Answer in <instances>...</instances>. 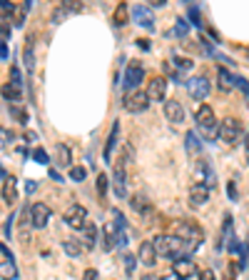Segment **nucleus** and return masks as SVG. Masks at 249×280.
I'll return each instance as SVG.
<instances>
[{"mask_svg": "<svg viewBox=\"0 0 249 280\" xmlns=\"http://www.w3.org/2000/svg\"><path fill=\"white\" fill-rule=\"evenodd\" d=\"M152 245H155V253L162 255V258H189V248L185 245V240H180L177 235H157L152 240Z\"/></svg>", "mask_w": 249, "mask_h": 280, "instance_id": "f257e3e1", "label": "nucleus"}, {"mask_svg": "<svg viewBox=\"0 0 249 280\" xmlns=\"http://www.w3.org/2000/svg\"><path fill=\"white\" fill-rule=\"evenodd\" d=\"M194 120H197V128H199L202 138H207V140H215V138H217L219 125H217V118H215L212 105H199V110H197Z\"/></svg>", "mask_w": 249, "mask_h": 280, "instance_id": "f03ea898", "label": "nucleus"}, {"mask_svg": "<svg viewBox=\"0 0 249 280\" xmlns=\"http://www.w3.org/2000/svg\"><path fill=\"white\" fill-rule=\"evenodd\" d=\"M175 235H177L180 240H185V245L189 248V253L197 250V248L202 245V240H204V230H202L197 223H192V220H180Z\"/></svg>", "mask_w": 249, "mask_h": 280, "instance_id": "7ed1b4c3", "label": "nucleus"}, {"mask_svg": "<svg viewBox=\"0 0 249 280\" xmlns=\"http://www.w3.org/2000/svg\"><path fill=\"white\" fill-rule=\"evenodd\" d=\"M194 173H197V178H199V185H204L207 190L217 188V173H215L212 163H210L207 158H199L197 163H194Z\"/></svg>", "mask_w": 249, "mask_h": 280, "instance_id": "20e7f679", "label": "nucleus"}, {"mask_svg": "<svg viewBox=\"0 0 249 280\" xmlns=\"http://www.w3.org/2000/svg\"><path fill=\"white\" fill-rule=\"evenodd\" d=\"M122 108L127 110V113H145L150 108V100H147V93L145 90H130L127 95H124L122 100Z\"/></svg>", "mask_w": 249, "mask_h": 280, "instance_id": "39448f33", "label": "nucleus"}, {"mask_svg": "<svg viewBox=\"0 0 249 280\" xmlns=\"http://www.w3.org/2000/svg\"><path fill=\"white\" fill-rule=\"evenodd\" d=\"M239 135H242V123H239V120L224 118L222 123H219V138H222V143L234 145V143L239 140Z\"/></svg>", "mask_w": 249, "mask_h": 280, "instance_id": "423d86ee", "label": "nucleus"}, {"mask_svg": "<svg viewBox=\"0 0 249 280\" xmlns=\"http://www.w3.org/2000/svg\"><path fill=\"white\" fill-rule=\"evenodd\" d=\"M142 78H145V70H142V65L137 63V60H132L130 65H127V73H124V90H140V83H142Z\"/></svg>", "mask_w": 249, "mask_h": 280, "instance_id": "0eeeda50", "label": "nucleus"}, {"mask_svg": "<svg viewBox=\"0 0 249 280\" xmlns=\"http://www.w3.org/2000/svg\"><path fill=\"white\" fill-rule=\"evenodd\" d=\"M147 100L150 103H159L164 95H167V78H162V75H155L150 83H147Z\"/></svg>", "mask_w": 249, "mask_h": 280, "instance_id": "6e6552de", "label": "nucleus"}, {"mask_svg": "<svg viewBox=\"0 0 249 280\" xmlns=\"http://www.w3.org/2000/svg\"><path fill=\"white\" fill-rule=\"evenodd\" d=\"M185 85H187V90H189V95H192L194 100H204L207 95H210V80H207L204 75L189 78Z\"/></svg>", "mask_w": 249, "mask_h": 280, "instance_id": "1a4fd4ad", "label": "nucleus"}, {"mask_svg": "<svg viewBox=\"0 0 249 280\" xmlns=\"http://www.w3.org/2000/svg\"><path fill=\"white\" fill-rule=\"evenodd\" d=\"M65 223L70 225V228H75V230H82V225L88 223V210L82 208V205H70L67 210H65Z\"/></svg>", "mask_w": 249, "mask_h": 280, "instance_id": "9d476101", "label": "nucleus"}, {"mask_svg": "<svg viewBox=\"0 0 249 280\" xmlns=\"http://www.w3.org/2000/svg\"><path fill=\"white\" fill-rule=\"evenodd\" d=\"M130 13H132V18H135L137 25H142L145 30H155V13H152L150 5H140V3H137Z\"/></svg>", "mask_w": 249, "mask_h": 280, "instance_id": "9b49d317", "label": "nucleus"}, {"mask_svg": "<svg viewBox=\"0 0 249 280\" xmlns=\"http://www.w3.org/2000/svg\"><path fill=\"white\" fill-rule=\"evenodd\" d=\"M50 220V208L45 203H32L30 205V225L32 228H45Z\"/></svg>", "mask_w": 249, "mask_h": 280, "instance_id": "f8f14e48", "label": "nucleus"}, {"mask_svg": "<svg viewBox=\"0 0 249 280\" xmlns=\"http://www.w3.org/2000/svg\"><path fill=\"white\" fill-rule=\"evenodd\" d=\"M80 243H82V250H93L97 245V225L95 223H85V225H82Z\"/></svg>", "mask_w": 249, "mask_h": 280, "instance_id": "ddd939ff", "label": "nucleus"}, {"mask_svg": "<svg viewBox=\"0 0 249 280\" xmlns=\"http://www.w3.org/2000/svg\"><path fill=\"white\" fill-rule=\"evenodd\" d=\"M164 118H167L170 123L180 125L182 120H185V108H182V103H180V100H167V103H164Z\"/></svg>", "mask_w": 249, "mask_h": 280, "instance_id": "4468645a", "label": "nucleus"}, {"mask_svg": "<svg viewBox=\"0 0 249 280\" xmlns=\"http://www.w3.org/2000/svg\"><path fill=\"white\" fill-rule=\"evenodd\" d=\"M172 273H175L177 278L187 280V278H192V275L197 273V268H194L192 258H177V260L172 263Z\"/></svg>", "mask_w": 249, "mask_h": 280, "instance_id": "2eb2a0df", "label": "nucleus"}, {"mask_svg": "<svg viewBox=\"0 0 249 280\" xmlns=\"http://www.w3.org/2000/svg\"><path fill=\"white\" fill-rule=\"evenodd\" d=\"M130 208L135 210V213H140L145 220H152V205H150V200L145 198V195H132L130 198Z\"/></svg>", "mask_w": 249, "mask_h": 280, "instance_id": "dca6fc26", "label": "nucleus"}, {"mask_svg": "<svg viewBox=\"0 0 249 280\" xmlns=\"http://www.w3.org/2000/svg\"><path fill=\"white\" fill-rule=\"evenodd\" d=\"M207 200H210V190H207L204 185H199V183H194L189 188V205L202 208V205H207Z\"/></svg>", "mask_w": 249, "mask_h": 280, "instance_id": "f3484780", "label": "nucleus"}, {"mask_svg": "<svg viewBox=\"0 0 249 280\" xmlns=\"http://www.w3.org/2000/svg\"><path fill=\"white\" fill-rule=\"evenodd\" d=\"M124 170H127V168H124L120 160H117L115 178H112V188H115V195H117V198H124V195H127V185H124Z\"/></svg>", "mask_w": 249, "mask_h": 280, "instance_id": "a211bd4d", "label": "nucleus"}, {"mask_svg": "<svg viewBox=\"0 0 249 280\" xmlns=\"http://www.w3.org/2000/svg\"><path fill=\"white\" fill-rule=\"evenodd\" d=\"M217 85L222 93H229L232 88H237V75H232L227 68H217Z\"/></svg>", "mask_w": 249, "mask_h": 280, "instance_id": "6ab92c4d", "label": "nucleus"}, {"mask_svg": "<svg viewBox=\"0 0 249 280\" xmlns=\"http://www.w3.org/2000/svg\"><path fill=\"white\" fill-rule=\"evenodd\" d=\"M23 63H25V70H35V38L30 35L25 40V48H23Z\"/></svg>", "mask_w": 249, "mask_h": 280, "instance_id": "aec40b11", "label": "nucleus"}, {"mask_svg": "<svg viewBox=\"0 0 249 280\" xmlns=\"http://www.w3.org/2000/svg\"><path fill=\"white\" fill-rule=\"evenodd\" d=\"M55 165L58 168H70L72 165V158H70V148L65 143L55 145Z\"/></svg>", "mask_w": 249, "mask_h": 280, "instance_id": "412c9836", "label": "nucleus"}, {"mask_svg": "<svg viewBox=\"0 0 249 280\" xmlns=\"http://www.w3.org/2000/svg\"><path fill=\"white\" fill-rule=\"evenodd\" d=\"M3 200L8 205H13L15 200H18V180L15 178H5V183H3Z\"/></svg>", "mask_w": 249, "mask_h": 280, "instance_id": "4be33fe9", "label": "nucleus"}, {"mask_svg": "<svg viewBox=\"0 0 249 280\" xmlns=\"http://www.w3.org/2000/svg\"><path fill=\"white\" fill-rule=\"evenodd\" d=\"M117 135H120V123L112 125V130H110V135H107V143H105V150H102V155H105L107 163L112 160V153H115V148H117Z\"/></svg>", "mask_w": 249, "mask_h": 280, "instance_id": "5701e85b", "label": "nucleus"}, {"mask_svg": "<svg viewBox=\"0 0 249 280\" xmlns=\"http://www.w3.org/2000/svg\"><path fill=\"white\" fill-rule=\"evenodd\" d=\"M140 263L147 265V268H152V265L157 263V253H155L152 240H150V243H142V245H140Z\"/></svg>", "mask_w": 249, "mask_h": 280, "instance_id": "b1692460", "label": "nucleus"}, {"mask_svg": "<svg viewBox=\"0 0 249 280\" xmlns=\"http://www.w3.org/2000/svg\"><path fill=\"white\" fill-rule=\"evenodd\" d=\"M18 268H15V260H3L0 263V280H18Z\"/></svg>", "mask_w": 249, "mask_h": 280, "instance_id": "393cba45", "label": "nucleus"}, {"mask_svg": "<svg viewBox=\"0 0 249 280\" xmlns=\"http://www.w3.org/2000/svg\"><path fill=\"white\" fill-rule=\"evenodd\" d=\"M0 95H3L5 100H10V103H20V98H23V88H15V85H3L0 88Z\"/></svg>", "mask_w": 249, "mask_h": 280, "instance_id": "a878e982", "label": "nucleus"}, {"mask_svg": "<svg viewBox=\"0 0 249 280\" xmlns=\"http://www.w3.org/2000/svg\"><path fill=\"white\" fill-rule=\"evenodd\" d=\"M127 23H130V8L124 5V3H120V8L115 10V25L117 28H124Z\"/></svg>", "mask_w": 249, "mask_h": 280, "instance_id": "bb28decb", "label": "nucleus"}, {"mask_svg": "<svg viewBox=\"0 0 249 280\" xmlns=\"http://www.w3.org/2000/svg\"><path fill=\"white\" fill-rule=\"evenodd\" d=\"M62 250L70 255V258H77L80 253H82V245H80V240H65V243H62Z\"/></svg>", "mask_w": 249, "mask_h": 280, "instance_id": "cd10ccee", "label": "nucleus"}, {"mask_svg": "<svg viewBox=\"0 0 249 280\" xmlns=\"http://www.w3.org/2000/svg\"><path fill=\"white\" fill-rule=\"evenodd\" d=\"M120 163H122L124 168H130V165L135 163V148H132L130 143L124 145V148H122V158H120Z\"/></svg>", "mask_w": 249, "mask_h": 280, "instance_id": "c85d7f7f", "label": "nucleus"}, {"mask_svg": "<svg viewBox=\"0 0 249 280\" xmlns=\"http://www.w3.org/2000/svg\"><path fill=\"white\" fill-rule=\"evenodd\" d=\"M187 150H189V153L202 150V143L197 140V133H194V130H189V133H187Z\"/></svg>", "mask_w": 249, "mask_h": 280, "instance_id": "c756f323", "label": "nucleus"}, {"mask_svg": "<svg viewBox=\"0 0 249 280\" xmlns=\"http://www.w3.org/2000/svg\"><path fill=\"white\" fill-rule=\"evenodd\" d=\"M67 13H82V10H85V5H82V3H77V0H65V3H60Z\"/></svg>", "mask_w": 249, "mask_h": 280, "instance_id": "7c9ffc66", "label": "nucleus"}, {"mask_svg": "<svg viewBox=\"0 0 249 280\" xmlns=\"http://www.w3.org/2000/svg\"><path fill=\"white\" fill-rule=\"evenodd\" d=\"M10 85L23 88V75H20V68H18V65H13V68H10Z\"/></svg>", "mask_w": 249, "mask_h": 280, "instance_id": "2f4dec72", "label": "nucleus"}, {"mask_svg": "<svg viewBox=\"0 0 249 280\" xmlns=\"http://www.w3.org/2000/svg\"><path fill=\"white\" fill-rule=\"evenodd\" d=\"M25 13H28V10H25V5H23V8H18V5H15V10L10 13V15H13V25H18V28H20V25H23V20H25Z\"/></svg>", "mask_w": 249, "mask_h": 280, "instance_id": "473e14b6", "label": "nucleus"}, {"mask_svg": "<svg viewBox=\"0 0 249 280\" xmlns=\"http://www.w3.org/2000/svg\"><path fill=\"white\" fill-rule=\"evenodd\" d=\"M172 65H175V68H177L180 73H185V70H189V68H192L194 63H192L189 58H175V60H172Z\"/></svg>", "mask_w": 249, "mask_h": 280, "instance_id": "72a5a7b5", "label": "nucleus"}, {"mask_svg": "<svg viewBox=\"0 0 249 280\" xmlns=\"http://www.w3.org/2000/svg\"><path fill=\"white\" fill-rule=\"evenodd\" d=\"M32 158L37 160L40 165H48V163H50V158H48V153H45L43 148H35V150H32Z\"/></svg>", "mask_w": 249, "mask_h": 280, "instance_id": "f704fd0d", "label": "nucleus"}, {"mask_svg": "<svg viewBox=\"0 0 249 280\" xmlns=\"http://www.w3.org/2000/svg\"><path fill=\"white\" fill-rule=\"evenodd\" d=\"M164 70H167V75L175 80V83H182V73H180V70H177L172 63H164Z\"/></svg>", "mask_w": 249, "mask_h": 280, "instance_id": "c9c22d12", "label": "nucleus"}, {"mask_svg": "<svg viewBox=\"0 0 249 280\" xmlns=\"http://www.w3.org/2000/svg\"><path fill=\"white\" fill-rule=\"evenodd\" d=\"M85 175H88L85 168H72V170H70V178H72L75 183H82V180H85Z\"/></svg>", "mask_w": 249, "mask_h": 280, "instance_id": "e433bc0d", "label": "nucleus"}, {"mask_svg": "<svg viewBox=\"0 0 249 280\" xmlns=\"http://www.w3.org/2000/svg\"><path fill=\"white\" fill-rule=\"evenodd\" d=\"M187 30H189V25H187V20H185V18H180V20L175 23V33H177L180 38H185V35H187Z\"/></svg>", "mask_w": 249, "mask_h": 280, "instance_id": "4c0bfd02", "label": "nucleus"}, {"mask_svg": "<svg viewBox=\"0 0 249 280\" xmlns=\"http://www.w3.org/2000/svg\"><path fill=\"white\" fill-rule=\"evenodd\" d=\"M95 185H97V193H100V195H105V193H107V175H105V173H100V175H97V180H95Z\"/></svg>", "mask_w": 249, "mask_h": 280, "instance_id": "58836bf2", "label": "nucleus"}, {"mask_svg": "<svg viewBox=\"0 0 249 280\" xmlns=\"http://www.w3.org/2000/svg\"><path fill=\"white\" fill-rule=\"evenodd\" d=\"M67 15H70V13H67V10L60 5V8H55V10H53V23H62Z\"/></svg>", "mask_w": 249, "mask_h": 280, "instance_id": "ea45409f", "label": "nucleus"}, {"mask_svg": "<svg viewBox=\"0 0 249 280\" xmlns=\"http://www.w3.org/2000/svg\"><path fill=\"white\" fill-rule=\"evenodd\" d=\"M10 115H13L15 120H20V123H28V113L20 110V108H10Z\"/></svg>", "mask_w": 249, "mask_h": 280, "instance_id": "a19ab883", "label": "nucleus"}, {"mask_svg": "<svg viewBox=\"0 0 249 280\" xmlns=\"http://www.w3.org/2000/svg\"><path fill=\"white\" fill-rule=\"evenodd\" d=\"M237 88H242V93H244V100L249 103V83L244 78H237Z\"/></svg>", "mask_w": 249, "mask_h": 280, "instance_id": "79ce46f5", "label": "nucleus"}, {"mask_svg": "<svg viewBox=\"0 0 249 280\" xmlns=\"http://www.w3.org/2000/svg\"><path fill=\"white\" fill-rule=\"evenodd\" d=\"M189 18H192V25L202 28V15H199V10H197V8H189Z\"/></svg>", "mask_w": 249, "mask_h": 280, "instance_id": "37998d69", "label": "nucleus"}, {"mask_svg": "<svg viewBox=\"0 0 249 280\" xmlns=\"http://www.w3.org/2000/svg\"><path fill=\"white\" fill-rule=\"evenodd\" d=\"M124 270H127L130 275L135 273V255H124Z\"/></svg>", "mask_w": 249, "mask_h": 280, "instance_id": "c03bdc74", "label": "nucleus"}, {"mask_svg": "<svg viewBox=\"0 0 249 280\" xmlns=\"http://www.w3.org/2000/svg\"><path fill=\"white\" fill-rule=\"evenodd\" d=\"M0 140H3V143H13V140H15V135H13L8 128H0Z\"/></svg>", "mask_w": 249, "mask_h": 280, "instance_id": "a18cd8bd", "label": "nucleus"}, {"mask_svg": "<svg viewBox=\"0 0 249 280\" xmlns=\"http://www.w3.org/2000/svg\"><path fill=\"white\" fill-rule=\"evenodd\" d=\"M82 280H100V273H97L95 268H88L85 275H82Z\"/></svg>", "mask_w": 249, "mask_h": 280, "instance_id": "49530a36", "label": "nucleus"}, {"mask_svg": "<svg viewBox=\"0 0 249 280\" xmlns=\"http://www.w3.org/2000/svg\"><path fill=\"white\" fill-rule=\"evenodd\" d=\"M8 38H10V28L5 23H0V43H5Z\"/></svg>", "mask_w": 249, "mask_h": 280, "instance_id": "de8ad7c7", "label": "nucleus"}, {"mask_svg": "<svg viewBox=\"0 0 249 280\" xmlns=\"http://www.w3.org/2000/svg\"><path fill=\"white\" fill-rule=\"evenodd\" d=\"M227 195H229L232 200H239V193H237V185H234V183H227Z\"/></svg>", "mask_w": 249, "mask_h": 280, "instance_id": "09e8293b", "label": "nucleus"}, {"mask_svg": "<svg viewBox=\"0 0 249 280\" xmlns=\"http://www.w3.org/2000/svg\"><path fill=\"white\" fill-rule=\"evenodd\" d=\"M199 280H217V275H215V270H202Z\"/></svg>", "mask_w": 249, "mask_h": 280, "instance_id": "8fccbe9b", "label": "nucleus"}, {"mask_svg": "<svg viewBox=\"0 0 249 280\" xmlns=\"http://www.w3.org/2000/svg\"><path fill=\"white\" fill-rule=\"evenodd\" d=\"M0 253H3L5 255V260H13V253H10V248L3 243V240H0Z\"/></svg>", "mask_w": 249, "mask_h": 280, "instance_id": "3c124183", "label": "nucleus"}, {"mask_svg": "<svg viewBox=\"0 0 249 280\" xmlns=\"http://www.w3.org/2000/svg\"><path fill=\"white\" fill-rule=\"evenodd\" d=\"M13 223H15V215H10V218H8V223H5V228H3V230H5V238H10V230H13Z\"/></svg>", "mask_w": 249, "mask_h": 280, "instance_id": "603ef678", "label": "nucleus"}, {"mask_svg": "<svg viewBox=\"0 0 249 280\" xmlns=\"http://www.w3.org/2000/svg\"><path fill=\"white\" fill-rule=\"evenodd\" d=\"M234 273H237V268H234V265H229V268H227V273H224V280H234V278H237Z\"/></svg>", "mask_w": 249, "mask_h": 280, "instance_id": "864d4df0", "label": "nucleus"}, {"mask_svg": "<svg viewBox=\"0 0 249 280\" xmlns=\"http://www.w3.org/2000/svg\"><path fill=\"white\" fill-rule=\"evenodd\" d=\"M137 48H142V50H150V40H147V38H142V40L137 38Z\"/></svg>", "mask_w": 249, "mask_h": 280, "instance_id": "5fc2aeb1", "label": "nucleus"}, {"mask_svg": "<svg viewBox=\"0 0 249 280\" xmlns=\"http://www.w3.org/2000/svg\"><path fill=\"white\" fill-rule=\"evenodd\" d=\"M25 190H28V193H35V190H37V183H35V180H25Z\"/></svg>", "mask_w": 249, "mask_h": 280, "instance_id": "6e6d98bb", "label": "nucleus"}, {"mask_svg": "<svg viewBox=\"0 0 249 280\" xmlns=\"http://www.w3.org/2000/svg\"><path fill=\"white\" fill-rule=\"evenodd\" d=\"M0 58H8V43H0Z\"/></svg>", "mask_w": 249, "mask_h": 280, "instance_id": "4d7b16f0", "label": "nucleus"}, {"mask_svg": "<svg viewBox=\"0 0 249 280\" xmlns=\"http://www.w3.org/2000/svg\"><path fill=\"white\" fill-rule=\"evenodd\" d=\"M50 178H53V180H58V183H62V175H60V173H58L55 168L50 170Z\"/></svg>", "mask_w": 249, "mask_h": 280, "instance_id": "13d9d810", "label": "nucleus"}, {"mask_svg": "<svg viewBox=\"0 0 249 280\" xmlns=\"http://www.w3.org/2000/svg\"><path fill=\"white\" fill-rule=\"evenodd\" d=\"M164 3H167V0H152V8H162Z\"/></svg>", "mask_w": 249, "mask_h": 280, "instance_id": "bf43d9fd", "label": "nucleus"}, {"mask_svg": "<svg viewBox=\"0 0 249 280\" xmlns=\"http://www.w3.org/2000/svg\"><path fill=\"white\" fill-rule=\"evenodd\" d=\"M162 280H182V278H177V275H175V273H170V275H164V278H162Z\"/></svg>", "mask_w": 249, "mask_h": 280, "instance_id": "052dcab7", "label": "nucleus"}, {"mask_svg": "<svg viewBox=\"0 0 249 280\" xmlns=\"http://www.w3.org/2000/svg\"><path fill=\"white\" fill-rule=\"evenodd\" d=\"M247 155H249V135H247Z\"/></svg>", "mask_w": 249, "mask_h": 280, "instance_id": "680f3d73", "label": "nucleus"}, {"mask_svg": "<svg viewBox=\"0 0 249 280\" xmlns=\"http://www.w3.org/2000/svg\"><path fill=\"white\" fill-rule=\"evenodd\" d=\"M247 243H249V233H247Z\"/></svg>", "mask_w": 249, "mask_h": 280, "instance_id": "e2e57ef3", "label": "nucleus"}, {"mask_svg": "<svg viewBox=\"0 0 249 280\" xmlns=\"http://www.w3.org/2000/svg\"><path fill=\"white\" fill-rule=\"evenodd\" d=\"M145 280H150V278H145Z\"/></svg>", "mask_w": 249, "mask_h": 280, "instance_id": "0e129e2a", "label": "nucleus"}]
</instances>
